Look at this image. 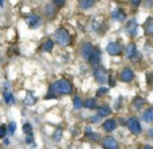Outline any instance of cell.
<instances>
[{
	"mask_svg": "<svg viewBox=\"0 0 153 149\" xmlns=\"http://www.w3.org/2000/svg\"><path fill=\"white\" fill-rule=\"evenodd\" d=\"M45 13L48 16V18H53V16H55V13H56V8H55V5H53V4H47V5H46V8H45Z\"/></svg>",
	"mask_w": 153,
	"mask_h": 149,
	"instance_id": "obj_20",
	"label": "cell"
},
{
	"mask_svg": "<svg viewBox=\"0 0 153 149\" xmlns=\"http://www.w3.org/2000/svg\"><path fill=\"white\" fill-rule=\"evenodd\" d=\"M126 126L133 134H140L143 132V128H141V124L138 121L137 117H130L129 120L126 121Z\"/></svg>",
	"mask_w": 153,
	"mask_h": 149,
	"instance_id": "obj_3",
	"label": "cell"
},
{
	"mask_svg": "<svg viewBox=\"0 0 153 149\" xmlns=\"http://www.w3.org/2000/svg\"><path fill=\"white\" fill-rule=\"evenodd\" d=\"M108 93H109V89L108 87H103V86L97 90V96L98 97H102V96H105V94H108Z\"/></svg>",
	"mask_w": 153,
	"mask_h": 149,
	"instance_id": "obj_28",
	"label": "cell"
},
{
	"mask_svg": "<svg viewBox=\"0 0 153 149\" xmlns=\"http://www.w3.org/2000/svg\"><path fill=\"white\" fill-rule=\"evenodd\" d=\"M100 121H101V117H100V116H93V117H90V122H91V124H95V122H100Z\"/></svg>",
	"mask_w": 153,
	"mask_h": 149,
	"instance_id": "obj_32",
	"label": "cell"
},
{
	"mask_svg": "<svg viewBox=\"0 0 153 149\" xmlns=\"http://www.w3.org/2000/svg\"><path fill=\"white\" fill-rule=\"evenodd\" d=\"M23 132L28 136V134H32V126L31 124H24L23 125Z\"/></svg>",
	"mask_w": 153,
	"mask_h": 149,
	"instance_id": "obj_27",
	"label": "cell"
},
{
	"mask_svg": "<svg viewBox=\"0 0 153 149\" xmlns=\"http://www.w3.org/2000/svg\"><path fill=\"white\" fill-rule=\"evenodd\" d=\"M5 136H7V126L0 125V139H4Z\"/></svg>",
	"mask_w": 153,
	"mask_h": 149,
	"instance_id": "obj_30",
	"label": "cell"
},
{
	"mask_svg": "<svg viewBox=\"0 0 153 149\" xmlns=\"http://www.w3.org/2000/svg\"><path fill=\"white\" fill-rule=\"evenodd\" d=\"M26 142L27 144H32V142H34V137H32V134H28V136H27Z\"/></svg>",
	"mask_w": 153,
	"mask_h": 149,
	"instance_id": "obj_35",
	"label": "cell"
},
{
	"mask_svg": "<svg viewBox=\"0 0 153 149\" xmlns=\"http://www.w3.org/2000/svg\"><path fill=\"white\" fill-rule=\"evenodd\" d=\"M109 82H110V83H109L110 86H116V81H114V79H111V78H110V79H109Z\"/></svg>",
	"mask_w": 153,
	"mask_h": 149,
	"instance_id": "obj_37",
	"label": "cell"
},
{
	"mask_svg": "<svg viewBox=\"0 0 153 149\" xmlns=\"http://www.w3.org/2000/svg\"><path fill=\"white\" fill-rule=\"evenodd\" d=\"M4 144L5 145H10V140H4Z\"/></svg>",
	"mask_w": 153,
	"mask_h": 149,
	"instance_id": "obj_40",
	"label": "cell"
},
{
	"mask_svg": "<svg viewBox=\"0 0 153 149\" xmlns=\"http://www.w3.org/2000/svg\"><path fill=\"white\" fill-rule=\"evenodd\" d=\"M110 106L109 105H102V106L98 107V116L100 117H108V116H110Z\"/></svg>",
	"mask_w": 153,
	"mask_h": 149,
	"instance_id": "obj_16",
	"label": "cell"
},
{
	"mask_svg": "<svg viewBox=\"0 0 153 149\" xmlns=\"http://www.w3.org/2000/svg\"><path fill=\"white\" fill-rule=\"evenodd\" d=\"M93 50H94V47H93L91 43L86 42V43H83V44L81 46V50H79V51H81L82 58L86 59V61H89V58H90V55H91Z\"/></svg>",
	"mask_w": 153,
	"mask_h": 149,
	"instance_id": "obj_10",
	"label": "cell"
},
{
	"mask_svg": "<svg viewBox=\"0 0 153 149\" xmlns=\"http://www.w3.org/2000/svg\"><path fill=\"white\" fill-rule=\"evenodd\" d=\"M73 93V85L67 79H58L54 83H51L48 96H46V99L55 98L58 96H69Z\"/></svg>",
	"mask_w": 153,
	"mask_h": 149,
	"instance_id": "obj_1",
	"label": "cell"
},
{
	"mask_svg": "<svg viewBox=\"0 0 153 149\" xmlns=\"http://www.w3.org/2000/svg\"><path fill=\"white\" fill-rule=\"evenodd\" d=\"M61 139H62V129H56L55 133L53 134V140L58 142V141H61Z\"/></svg>",
	"mask_w": 153,
	"mask_h": 149,
	"instance_id": "obj_26",
	"label": "cell"
},
{
	"mask_svg": "<svg viewBox=\"0 0 153 149\" xmlns=\"http://www.w3.org/2000/svg\"><path fill=\"white\" fill-rule=\"evenodd\" d=\"M95 4V0H81V8L82 10H89Z\"/></svg>",
	"mask_w": 153,
	"mask_h": 149,
	"instance_id": "obj_21",
	"label": "cell"
},
{
	"mask_svg": "<svg viewBox=\"0 0 153 149\" xmlns=\"http://www.w3.org/2000/svg\"><path fill=\"white\" fill-rule=\"evenodd\" d=\"M26 23H27V26H28L30 28H36V27L40 26V23H42V19H40L39 15H36V13H32V15H30L28 18L26 19Z\"/></svg>",
	"mask_w": 153,
	"mask_h": 149,
	"instance_id": "obj_9",
	"label": "cell"
},
{
	"mask_svg": "<svg viewBox=\"0 0 153 149\" xmlns=\"http://www.w3.org/2000/svg\"><path fill=\"white\" fill-rule=\"evenodd\" d=\"M111 19L116 21H124L125 19H126V13L122 10H120V8H116V10L111 12Z\"/></svg>",
	"mask_w": 153,
	"mask_h": 149,
	"instance_id": "obj_14",
	"label": "cell"
},
{
	"mask_svg": "<svg viewBox=\"0 0 153 149\" xmlns=\"http://www.w3.org/2000/svg\"><path fill=\"white\" fill-rule=\"evenodd\" d=\"M83 106L86 107V109H95V107H97V102H95L94 98H89L83 102Z\"/></svg>",
	"mask_w": 153,
	"mask_h": 149,
	"instance_id": "obj_22",
	"label": "cell"
},
{
	"mask_svg": "<svg viewBox=\"0 0 153 149\" xmlns=\"http://www.w3.org/2000/svg\"><path fill=\"white\" fill-rule=\"evenodd\" d=\"M3 3H4V0H0V5H3Z\"/></svg>",
	"mask_w": 153,
	"mask_h": 149,
	"instance_id": "obj_41",
	"label": "cell"
},
{
	"mask_svg": "<svg viewBox=\"0 0 153 149\" xmlns=\"http://www.w3.org/2000/svg\"><path fill=\"white\" fill-rule=\"evenodd\" d=\"M54 3H55L56 7H63L66 4V0H54Z\"/></svg>",
	"mask_w": 153,
	"mask_h": 149,
	"instance_id": "obj_33",
	"label": "cell"
},
{
	"mask_svg": "<svg viewBox=\"0 0 153 149\" xmlns=\"http://www.w3.org/2000/svg\"><path fill=\"white\" fill-rule=\"evenodd\" d=\"M124 53H125V56H126V58L133 59L136 55H137V47H136V44L133 42H130V43H128V46L125 47Z\"/></svg>",
	"mask_w": 153,
	"mask_h": 149,
	"instance_id": "obj_11",
	"label": "cell"
},
{
	"mask_svg": "<svg viewBox=\"0 0 153 149\" xmlns=\"http://www.w3.org/2000/svg\"><path fill=\"white\" fill-rule=\"evenodd\" d=\"M152 4H153V0H148V1H146V5H148V7H151Z\"/></svg>",
	"mask_w": 153,
	"mask_h": 149,
	"instance_id": "obj_39",
	"label": "cell"
},
{
	"mask_svg": "<svg viewBox=\"0 0 153 149\" xmlns=\"http://www.w3.org/2000/svg\"><path fill=\"white\" fill-rule=\"evenodd\" d=\"M101 59H102V55H101V50H100V48H97V47H94V50H93L91 55H90V58H89V63L91 64V66L97 67V66H100Z\"/></svg>",
	"mask_w": 153,
	"mask_h": 149,
	"instance_id": "obj_7",
	"label": "cell"
},
{
	"mask_svg": "<svg viewBox=\"0 0 153 149\" xmlns=\"http://www.w3.org/2000/svg\"><path fill=\"white\" fill-rule=\"evenodd\" d=\"M146 136L149 137V139H153V128H151L148 130V133H146Z\"/></svg>",
	"mask_w": 153,
	"mask_h": 149,
	"instance_id": "obj_36",
	"label": "cell"
},
{
	"mask_svg": "<svg viewBox=\"0 0 153 149\" xmlns=\"http://www.w3.org/2000/svg\"><path fill=\"white\" fill-rule=\"evenodd\" d=\"M73 104H74V109L75 110H79V109H82V107H83V101H82L79 97H75Z\"/></svg>",
	"mask_w": 153,
	"mask_h": 149,
	"instance_id": "obj_25",
	"label": "cell"
},
{
	"mask_svg": "<svg viewBox=\"0 0 153 149\" xmlns=\"http://www.w3.org/2000/svg\"><path fill=\"white\" fill-rule=\"evenodd\" d=\"M117 128V121L114 118H108L105 122L102 124V129L105 132H113Z\"/></svg>",
	"mask_w": 153,
	"mask_h": 149,
	"instance_id": "obj_12",
	"label": "cell"
},
{
	"mask_svg": "<svg viewBox=\"0 0 153 149\" xmlns=\"http://www.w3.org/2000/svg\"><path fill=\"white\" fill-rule=\"evenodd\" d=\"M54 48V40L53 39H46L45 43L42 44V50L46 51V53H50Z\"/></svg>",
	"mask_w": 153,
	"mask_h": 149,
	"instance_id": "obj_18",
	"label": "cell"
},
{
	"mask_svg": "<svg viewBox=\"0 0 153 149\" xmlns=\"http://www.w3.org/2000/svg\"><path fill=\"white\" fill-rule=\"evenodd\" d=\"M141 120L146 124H151L153 122V106L148 107L146 110H144V113L141 114Z\"/></svg>",
	"mask_w": 153,
	"mask_h": 149,
	"instance_id": "obj_15",
	"label": "cell"
},
{
	"mask_svg": "<svg viewBox=\"0 0 153 149\" xmlns=\"http://www.w3.org/2000/svg\"><path fill=\"white\" fill-rule=\"evenodd\" d=\"M143 149H153V147H152V145H144Z\"/></svg>",
	"mask_w": 153,
	"mask_h": 149,
	"instance_id": "obj_38",
	"label": "cell"
},
{
	"mask_svg": "<svg viewBox=\"0 0 153 149\" xmlns=\"http://www.w3.org/2000/svg\"><path fill=\"white\" fill-rule=\"evenodd\" d=\"M36 102V98H35V96L32 93H28L26 97V99H24V105H32Z\"/></svg>",
	"mask_w": 153,
	"mask_h": 149,
	"instance_id": "obj_24",
	"label": "cell"
},
{
	"mask_svg": "<svg viewBox=\"0 0 153 149\" xmlns=\"http://www.w3.org/2000/svg\"><path fill=\"white\" fill-rule=\"evenodd\" d=\"M101 142H102V148L103 149H120L117 140L114 139V137H111V136L103 137Z\"/></svg>",
	"mask_w": 153,
	"mask_h": 149,
	"instance_id": "obj_6",
	"label": "cell"
},
{
	"mask_svg": "<svg viewBox=\"0 0 153 149\" xmlns=\"http://www.w3.org/2000/svg\"><path fill=\"white\" fill-rule=\"evenodd\" d=\"M15 130H16V124L15 122H10V125H8V128H7V132L10 134H13L15 133Z\"/></svg>",
	"mask_w": 153,
	"mask_h": 149,
	"instance_id": "obj_29",
	"label": "cell"
},
{
	"mask_svg": "<svg viewBox=\"0 0 153 149\" xmlns=\"http://www.w3.org/2000/svg\"><path fill=\"white\" fill-rule=\"evenodd\" d=\"M106 51H108L109 55L117 56L124 51V48H122V44L120 42H110L108 46H106Z\"/></svg>",
	"mask_w": 153,
	"mask_h": 149,
	"instance_id": "obj_4",
	"label": "cell"
},
{
	"mask_svg": "<svg viewBox=\"0 0 153 149\" xmlns=\"http://www.w3.org/2000/svg\"><path fill=\"white\" fill-rule=\"evenodd\" d=\"M87 137H89L90 140H93V141H100V136L98 134H95V133H90V134H87Z\"/></svg>",
	"mask_w": 153,
	"mask_h": 149,
	"instance_id": "obj_31",
	"label": "cell"
},
{
	"mask_svg": "<svg viewBox=\"0 0 153 149\" xmlns=\"http://www.w3.org/2000/svg\"><path fill=\"white\" fill-rule=\"evenodd\" d=\"M54 38H55V40L58 42V44L61 46H69L70 42H71V35H70V32L67 31L66 28H58L55 31V35H54Z\"/></svg>",
	"mask_w": 153,
	"mask_h": 149,
	"instance_id": "obj_2",
	"label": "cell"
},
{
	"mask_svg": "<svg viewBox=\"0 0 153 149\" xmlns=\"http://www.w3.org/2000/svg\"><path fill=\"white\" fill-rule=\"evenodd\" d=\"M133 78H134V71L130 67H124L120 73V79L122 82H130V81H133Z\"/></svg>",
	"mask_w": 153,
	"mask_h": 149,
	"instance_id": "obj_8",
	"label": "cell"
},
{
	"mask_svg": "<svg viewBox=\"0 0 153 149\" xmlns=\"http://www.w3.org/2000/svg\"><path fill=\"white\" fill-rule=\"evenodd\" d=\"M144 104H145V99H144L143 97H136V98L133 99V105H134L136 109H141V107L144 106Z\"/></svg>",
	"mask_w": 153,
	"mask_h": 149,
	"instance_id": "obj_23",
	"label": "cell"
},
{
	"mask_svg": "<svg viewBox=\"0 0 153 149\" xmlns=\"http://www.w3.org/2000/svg\"><path fill=\"white\" fill-rule=\"evenodd\" d=\"M144 28H145V32L149 35H153V18H148L144 24Z\"/></svg>",
	"mask_w": 153,
	"mask_h": 149,
	"instance_id": "obj_19",
	"label": "cell"
},
{
	"mask_svg": "<svg viewBox=\"0 0 153 149\" xmlns=\"http://www.w3.org/2000/svg\"><path fill=\"white\" fill-rule=\"evenodd\" d=\"M3 97H4V102H5L7 105H12V104H15V97H13V94L11 93L10 90L4 91Z\"/></svg>",
	"mask_w": 153,
	"mask_h": 149,
	"instance_id": "obj_17",
	"label": "cell"
},
{
	"mask_svg": "<svg viewBox=\"0 0 153 149\" xmlns=\"http://www.w3.org/2000/svg\"><path fill=\"white\" fill-rule=\"evenodd\" d=\"M141 1H143V0H129V3L133 5V7H138V5L141 4Z\"/></svg>",
	"mask_w": 153,
	"mask_h": 149,
	"instance_id": "obj_34",
	"label": "cell"
},
{
	"mask_svg": "<svg viewBox=\"0 0 153 149\" xmlns=\"http://www.w3.org/2000/svg\"><path fill=\"white\" fill-rule=\"evenodd\" d=\"M94 78L97 82H100L101 85H102V83H105L106 79H108V73H106V70L103 69V67L97 66V67H94Z\"/></svg>",
	"mask_w": 153,
	"mask_h": 149,
	"instance_id": "obj_5",
	"label": "cell"
},
{
	"mask_svg": "<svg viewBox=\"0 0 153 149\" xmlns=\"http://www.w3.org/2000/svg\"><path fill=\"white\" fill-rule=\"evenodd\" d=\"M137 28H138V24H137V20L136 19H132V20H129L128 21V24H126V32L129 35H136L137 34Z\"/></svg>",
	"mask_w": 153,
	"mask_h": 149,
	"instance_id": "obj_13",
	"label": "cell"
}]
</instances>
